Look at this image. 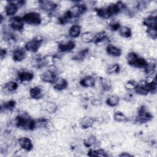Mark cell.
<instances>
[{
	"label": "cell",
	"mask_w": 157,
	"mask_h": 157,
	"mask_svg": "<svg viewBox=\"0 0 157 157\" xmlns=\"http://www.w3.org/2000/svg\"><path fill=\"white\" fill-rule=\"evenodd\" d=\"M146 33L152 39L155 40L157 37L156 28H147Z\"/></svg>",
	"instance_id": "f35d334b"
},
{
	"label": "cell",
	"mask_w": 157,
	"mask_h": 157,
	"mask_svg": "<svg viewBox=\"0 0 157 157\" xmlns=\"http://www.w3.org/2000/svg\"><path fill=\"white\" fill-rule=\"evenodd\" d=\"M15 121L17 127L25 131H33L36 127V121L25 112L19 114L16 117Z\"/></svg>",
	"instance_id": "7a4b0ae2"
},
{
	"label": "cell",
	"mask_w": 157,
	"mask_h": 157,
	"mask_svg": "<svg viewBox=\"0 0 157 157\" xmlns=\"http://www.w3.org/2000/svg\"><path fill=\"white\" fill-rule=\"evenodd\" d=\"M95 12L98 17L103 19H108L112 17L108 6L105 7H101V8H96Z\"/></svg>",
	"instance_id": "ac0fdd59"
},
{
	"label": "cell",
	"mask_w": 157,
	"mask_h": 157,
	"mask_svg": "<svg viewBox=\"0 0 157 157\" xmlns=\"http://www.w3.org/2000/svg\"><path fill=\"white\" fill-rule=\"evenodd\" d=\"M18 85L17 82L14 81H9L4 85L2 87V91L4 93L13 92L18 88Z\"/></svg>",
	"instance_id": "cb8c5ba5"
},
{
	"label": "cell",
	"mask_w": 157,
	"mask_h": 157,
	"mask_svg": "<svg viewBox=\"0 0 157 157\" xmlns=\"http://www.w3.org/2000/svg\"><path fill=\"white\" fill-rule=\"evenodd\" d=\"M153 119V115L148 112L145 106H141L137 112V116L136 117V121L140 123H146Z\"/></svg>",
	"instance_id": "277c9868"
},
{
	"label": "cell",
	"mask_w": 157,
	"mask_h": 157,
	"mask_svg": "<svg viewBox=\"0 0 157 157\" xmlns=\"http://www.w3.org/2000/svg\"><path fill=\"white\" fill-rule=\"evenodd\" d=\"M96 142V137L94 136H91L84 141V145L86 147H90L93 144H94Z\"/></svg>",
	"instance_id": "ab89813d"
},
{
	"label": "cell",
	"mask_w": 157,
	"mask_h": 157,
	"mask_svg": "<svg viewBox=\"0 0 157 157\" xmlns=\"http://www.w3.org/2000/svg\"><path fill=\"white\" fill-rule=\"evenodd\" d=\"M156 64L155 61H151L149 63L148 62L146 66L144 68V72L147 74H153L156 71Z\"/></svg>",
	"instance_id": "1f68e13d"
},
{
	"label": "cell",
	"mask_w": 157,
	"mask_h": 157,
	"mask_svg": "<svg viewBox=\"0 0 157 157\" xmlns=\"http://www.w3.org/2000/svg\"><path fill=\"white\" fill-rule=\"evenodd\" d=\"M94 34L90 33V32H86L84 33L82 36V39L83 42L86 43H93V37Z\"/></svg>",
	"instance_id": "e575fe53"
},
{
	"label": "cell",
	"mask_w": 157,
	"mask_h": 157,
	"mask_svg": "<svg viewBox=\"0 0 157 157\" xmlns=\"http://www.w3.org/2000/svg\"><path fill=\"white\" fill-rule=\"evenodd\" d=\"M80 85L85 88L93 87L95 85V78L91 75H87L80 80Z\"/></svg>",
	"instance_id": "d6986e66"
},
{
	"label": "cell",
	"mask_w": 157,
	"mask_h": 157,
	"mask_svg": "<svg viewBox=\"0 0 157 157\" xmlns=\"http://www.w3.org/2000/svg\"><path fill=\"white\" fill-rule=\"evenodd\" d=\"M7 50L6 48H1V52H0V56H1V59H3L4 58L6 57V55H7Z\"/></svg>",
	"instance_id": "ee69618b"
},
{
	"label": "cell",
	"mask_w": 157,
	"mask_h": 157,
	"mask_svg": "<svg viewBox=\"0 0 157 157\" xmlns=\"http://www.w3.org/2000/svg\"><path fill=\"white\" fill-rule=\"evenodd\" d=\"M81 33V26L78 25H72L69 30V35L72 38L78 37Z\"/></svg>",
	"instance_id": "484cf974"
},
{
	"label": "cell",
	"mask_w": 157,
	"mask_h": 157,
	"mask_svg": "<svg viewBox=\"0 0 157 157\" xmlns=\"http://www.w3.org/2000/svg\"><path fill=\"white\" fill-rule=\"evenodd\" d=\"M75 47V43L73 40H69L66 42L59 43L58 45V50L61 52H70Z\"/></svg>",
	"instance_id": "4fadbf2b"
},
{
	"label": "cell",
	"mask_w": 157,
	"mask_h": 157,
	"mask_svg": "<svg viewBox=\"0 0 157 157\" xmlns=\"http://www.w3.org/2000/svg\"><path fill=\"white\" fill-rule=\"evenodd\" d=\"M39 4L40 9L48 12H53L58 8V4L53 1H39Z\"/></svg>",
	"instance_id": "9c48e42d"
},
{
	"label": "cell",
	"mask_w": 157,
	"mask_h": 157,
	"mask_svg": "<svg viewBox=\"0 0 157 157\" xmlns=\"http://www.w3.org/2000/svg\"><path fill=\"white\" fill-rule=\"evenodd\" d=\"M120 102V98L116 95H111L109 96L106 99V104L110 107H115Z\"/></svg>",
	"instance_id": "f546056e"
},
{
	"label": "cell",
	"mask_w": 157,
	"mask_h": 157,
	"mask_svg": "<svg viewBox=\"0 0 157 157\" xmlns=\"http://www.w3.org/2000/svg\"><path fill=\"white\" fill-rule=\"evenodd\" d=\"M137 84V82L134 80H129L128 82H126V88L127 89H132L135 87V86Z\"/></svg>",
	"instance_id": "7bdbcfd3"
},
{
	"label": "cell",
	"mask_w": 157,
	"mask_h": 157,
	"mask_svg": "<svg viewBox=\"0 0 157 157\" xmlns=\"http://www.w3.org/2000/svg\"><path fill=\"white\" fill-rule=\"evenodd\" d=\"M88 155L89 156H108L109 155L107 152L103 149H98V150H90L88 151Z\"/></svg>",
	"instance_id": "83f0119b"
},
{
	"label": "cell",
	"mask_w": 157,
	"mask_h": 157,
	"mask_svg": "<svg viewBox=\"0 0 157 157\" xmlns=\"http://www.w3.org/2000/svg\"><path fill=\"white\" fill-rule=\"evenodd\" d=\"M88 52H89V48H86L82 49V50L79 51L77 54H75L72 58L73 59L77 60V61L82 60L85 58V56L87 55Z\"/></svg>",
	"instance_id": "d6a6232c"
},
{
	"label": "cell",
	"mask_w": 157,
	"mask_h": 157,
	"mask_svg": "<svg viewBox=\"0 0 157 157\" xmlns=\"http://www.w3.org/2000/svg\"><path fill=\"white\" fill-rule=\"evenodd\" d=\"M68 86V83L67 80L63 77H57L55 82L53 83V87L55 90L58 91H62L65 89Z\"/></svg>",
	"instance_id": "5bb4252c"
},
{
	"label": "cell",
	"mask_w": 157,
	"mask_h": 157,
	"mask_svg": "<svg viewBox=\"0 0 157 157\" xmlns=\"http://www.w3.org/2000/svg\"><path fill=\"white\" fill-rule=\"evenodd\" d=\"M23 21L32 25H39L42 22V18L40 13L36 12H30L25 13L22 17Z\"/></svg>",
	"instance_id": "5b68a950"
},
{
	"label": "cell",
	"mask_w": 157,
	"mask_h": 157,
	"mask_svg": "<svg viewBox=\"0 0 157 157\" xmlns=\"http://www.w3.org/2000/svg\"><path fill=\"white\" fill-rule=\"evenodd\" d=\"M118 32L119 34L121 36L126 38V39H129L130 37H131L132 36V30L131 29L126 26H121L120 28V29H118Z\"/></svg>",
	"instance_id": "4316f807"
},
{
	"label": "cell",
	"mask_w": 157,
	"mask_h": 157,
	"mask_svg": "<svg viewBox=\"0 0 157 157\" xmlns=\"http://www.w3.org/2000/svg\"><path fill=\"white\" fill-rule=\"evenodd\" d=\"M134 90L137 94L141 96H146L150 93L147 81H142L140 83H137Z\"/></svg>",
	"instance_id": "ba28073f"
},
{
	"label": "cell",
	"mask_w": 157,
	"mask_h": 157,
	"mask_svg": "<svg viewBox=\"0 0 157 157\" xmlns=\"http://www.w3.org/2000/svg\"><path fill=\"white\" fill-rule=\"evenodd\" d=\"M29 95L33 99H39L43 96L42 90L39 86H33L29 90Z\"/></svg>",
	"instance_id": "603a6c76"
},
{
	"label": "cell",
	"mask_w": 157,
	"mask_h": 157,
	"mask_svg": "<svg viewBox=\"0 0 157 157\" xmlns=\"http://www.w3.org/2000/svg\"><path fill=\"white\" fill-rule=\"evenodd\" d=\"M128 64L134 67L142 69L144 68L148 61L144 58L139 56L136 53L131 52L129 53L126 56Z\"/></svg>",
	"instance_id": "3957f363"
},
{
	"label": "cell",
	"mask_w": 157,
	"mask_h": 157,
	"mask_svg": "<svg viewBox=\"0 0 157 157\" xmlns=\"http://www.w3.org/2000/svg\"><path fill=\"white\" fill-rule=\"evenodd\" d=\"M147 28H156V17L153 15H149L145 18L142 22Z\"/></svg>",
	"instance_id": "7402d4cb"
},
{
	"label": "cell",
	"mask_w": 157,
	"mask_h": 157,
	"mask_svg": "<svg viewBox=\"0 0 157 157\" xmlns=\"http://www.w3.org/2000/svg\"><path fill=\"white\" fill-rule=\"evenodd\" d=\"M106 52L109 55L114 57H118L121 56L122 51L119 47L111 44H109L106 47Z\"/></svg>",
	"instance_id": "ffe728a7"
},
{
	"label": "cell",
	"mask_w": 157,
	"mask_h": 157,
	"mask_svg": "<svg viewBox=\"0 0 157 157\" xmlns=\"http://www.w3.org/2000/svg\"><path fill=\"white\" fill-rule=\"evenodd\" d=\"M18 8L15 1H8L5 7V13L7 16L14 15L17 12Z\"/></svg>",
	"instance_id": "7c38bea8"
},
{
	"label": "cell",
	"mask_w": 157,
	"mask_h": 157,
	"mask_svg": "<svg viewBox=\"0 0 157 157\" xmlns=\"http://www.w3.org/2000/svg\"><path fill=\"white\" fill-rule=\"evenodd\" d=\"M45 109L50 113H53L56 112L57 107L55 105V104L53 102H48L47 105L45 106Z\"/></svg>",
	"instance_id": "74e56055"
},
{
	"label": "cell",
	"mask_w": 157,
	"mask_h": 157,
	"mask_svg": "<svg viewBox=\"0 0 157 157\" xmlns=\"http://www.w3.org/2000/svg\"><path fill=\"white\" fill-rule=\"evenodd\" d=\"M108 39H109L106 35V33L104 31H101L94 34L93 43L99 45L102 43H105L106 41H109Z\"/></svg>",
	"instance_id": "44dd1931"
},
{
	"label": "cell",
	"mask_w": 157,
	"mask_h": 157,
	"mask_svg": "<svg viewBox=\"0 0 157 157\" xmlns=\"http://www.w3.org/2000/svg\"><path fill=\"white\" fill-rule=\"evenodd\" d=\"M118 156L120 157H128V156H132L133 155L128 152H123V153H121V154H120Z\"/></svg>",
	"instance_id": "f6af8a7d"
},
{
	"label": "cell",
	"mask_w": 157,
	"mask_h": 157,
	"mask_svg": "<svg viewBox=\"0 0 157 157\" xmlns=\"http://www.w3.org/2000/svg\"><path fill=\"white\" fill-rule=\"evenodd\" d=\"M43 42V39L40 37H35L28 40L25 45L26 51L31 53H36L38 51Z\"/></svg>",
	"instance_id": "8992f818"
},
{
	"label": "cell",
	"mask_w": 157,
	"mask_h": 157,
	"mask_svg": "<svg viewBox=\"0 0 157 157\" xmlns=\"http://www.w3.org/2000/svg\"><path fill=\"white\" fill-rule=\"evenodd\" d=\"M26 57V50L23 48H18L15 49L12 53L13 59L16 62H20L23 60Z\"/></svg>",
	"instance_id": "9a60e30c"
},
{
	"label": "cell",
	"mask_w": 157,
	"mask_h": 157,
	"mask_svg": "<svg viewBox=\"0 0 157 157\" xmlns=\"http://www.w3.org/2000/svg\"><path fill=\"white\" fill-rule=\"evenodd\" d=\"M57 78L56 74L52 71H47L40 75V79L42 82L49 83H53Z\"/></svg>",
	"instance_id": "8fae6325"
},
{
	"label": "cell",
	"mask_w": 157,
	"mask_h": 157,
	"mask_svg": "<svg viewBox=\"0 0 157 157\" xmlns=\"http://www.w3.org/2000/svg\"><path fill=\"white\" fill-rule=\"evenodd\" d=\"M120 27H121L120 23L117 21H112L109 24V29L112 31H118L120 29Z\"/></svg>",
	"instance_id": "60d3db41"
},
{
	"label": "cell",
	"mask_w": 157,
	"mask_h": 157,
	"mask_svg": "<svg viewBox=\"0 0 157 157\" xmlns=\"http://www.w3.org/2000/svg\"><path fill=\"white\" fill-rule=\"evenodd\" d=\"M120 71V66L117 63H113L109 65L106 69V72L108 74H118Z\"/></svg>",
	"instance_id": "4dcf8cb0"
},
{
	"label": "cell",
	"mask_w": 157,
	"mask_h": 157,
	"mask_svg": "<svg viewBox=\"0 0 157 157\" xmlns=\"http://www.w3.org/2000/svg\"><path fill=\"white\" fill-rule=\"evenodd\" d=\"M10 27L15 31H21L24 28V21L22 17L16 16L13 17L10 21Z\"/></svg>",
	"instance_id": "52a82bcc"
},
{
	"label": "cell",
	"mask_w": 157,
	"mask_h": 157,
	"mask_svg": "<svg viewBox=\"0 0 157 157\" xmlns=\"http://www.w3.org/2000/svg\"><path fill=\"white\" fill-rule=\"evenodd\" d=\"M96 119L92 117H83L80 121V124L82 128L88 129L91 128L93 124L96 122Z\"/></svg>",
	"instance_id": "e0dca14e"
},
{
	"label": "cell",
	"mask_w": 157,
	"mask_h": 157,
	"mask_svg": "<svg viewBox=\"0 0 157 157\" xmlns=\"http://www.w3.org/2000/svg\"><path fill=\"white\" fill-rule=\"evenodd\" d=\"M148 3H150L149 1H138L136 5V9H138L139 10H144L145 9Z\"/></svg>",
	"instance_id": "b9f144b4"
},
{
	"label": "cell",
	"mask_w": 157,
	"mask_h": 157,
	"mask_svg": "<svg viewBox=\"0 0 157 157\" xmlns=\"http://www.w3.org/2000/svg\"><path fill=\"white\" fill-rule=\"evenodd\" d=\"M113 119L117 122L126 123L129 121L128 118L121 112H116L113 115Z\"/></svg>",
	"instance_id": "f1b7e54d"
},
{
	"label": "cell",
	"mask_w": 157,
	"mask_h": 157,
	"mask_svg": "<svg viewBox=\"0 0 157 157\" xmlns=\"http://www.w3.org/2000/svg\"><path fill=\"white\" fill-rule=\"evenodd\" d=\"M87 10V7L85 4H78L71 7L64 14L58 18V21L61 25H65L68 23L71 19L78 18L83 14Z\"/></svg>",
	"instance_id": "6da1fadb"
},
{
	"label": "cell",
	"mask_w": 157,
	"mask_h": 157,
	"mask_svg": "<svg viewBox=\"0 0 157 157\" xmlns=\"http://www.w3.org/2000/svg\"><path fill=\"white\" fill-rule=\"evenodd\" d=\"M34 76L33 72L28 71H20L18 73V78L21 82H29L33 79Z\"/></svg>",
	"instance_id": "2e32d148"
},
{
	"label": "cell",
	"mask_w": 157,
	"mask_h": 157,
	"mask_svg": "<svg viewBox=\"0 0 157 157\" xmlns=\"http://www.w3.org/2000/svg\"><path fill=\"white\" fill-rule=\"evenodd\" d=\"M99 82L101 88L105 91H109L112 88V83L111 80L106 77H101L99 78Z\"/></svg>",
	"instance_id": "d4e9b609"
},
{
	"label": "cell",
	"mask_w": 157,
	"mask_h": 157,
	"mask_svg": "<svg viewBox=\"0 0 157 157\" xmlns=\"http://www.w3.org/2000/svg\"><path fill=\"white\" fill-rule=\"evenodd\" d=\"M19 146L26 151H31L33 148V144L31 140L27 137H21L18 139Z\"/></svg>",
	"instance_id": "30bf717a"
},
{
	"label": "cell",
	"mask_w": 157,
	"mask_h": 157,
	"mask_svg": "<svg viewBox=\"0 0 157 157\" xmlns=\"http://www.w3.org/2000/svg\"><path fill=\"white\" fill-rule=\"evenodd\" d=\"M16 105V101L14 100H10L6 101L1 105V111L4 109L5 110H12L14 109Z\"/></svg>",
	"instance_id": "836d02e7"
},
{
	"label": "cell",
	"mask_w": 157,
	"mask_h": 157,
	"mask_svg": "<svg viewBox=\"0 0 157 157\" xmlns=\"http://www.w3.org/2000/svg\"><path fill=\"white\" fill-rule=\"evenodd\" d=\"M147 82L148 88L149 90V92L151 94H155L156 92V80L155 78L154 79H152L150 82Z\"/></svg>",
	"instance_id": "d590c367"
},
{
	"label": "cell",
	"mask_w": 157,
	"mask_h": 157,
	"mask_svg": "<svg viewBox=\"0 0 157 157\" xmlns=\"http://www.w3.org/2000/svg\"><path fill=\"white\" fill-rule=\"evenodd\" d=\"M47 64V61L44 58H37L34 60L33 64L37 68H40Z\"/></svg>",
	"instance_id": "8d00e7d4"
}]
</instances>
